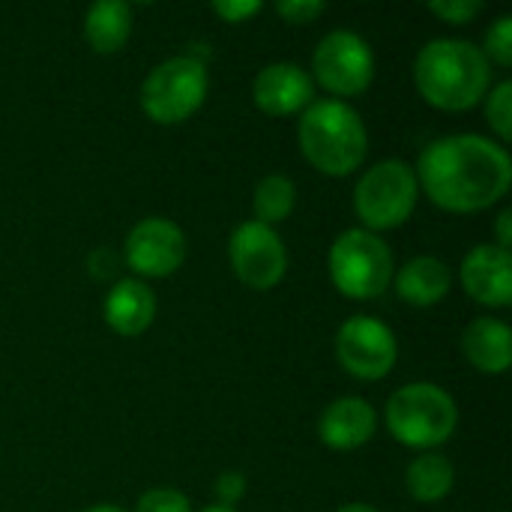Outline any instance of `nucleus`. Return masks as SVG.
<instances>
[{
  "label": "nucleus",
  "instance_id": "c85d7f7f",
  "mask_svg": "<svg viewBox=\"0 0 512 512\" xmlns=\"http://www.w3.org/2000/svg\"><path fill=\"white\" fill-rule=\"evenodd\" d=\"M510 219H512L510 210H504V213L498 216V246H501V249H510V240H512Z\"/></svg>",
  "mask_w": 512,
  "mask_h": 512
},
{
  "label": "nucleus",
  "instance_id": "7ed1b4c3",
  "mask_svg": "<svg viewBox=\"0 0 512 512\" xmlns=\"http://www.w3.org/2000/svg\"><path fill=\"white\" fill-rule=\"evenodd\" d=\"M297 135L306 159L330 177L357 171L369 150V135L360 114L339 99L312 102L300 120Z\"/></svg>",
  "mask_w": 512,
  "mask_h": 512
},
{
  "label": "nucleus",
  "instance_id": "4468645a",
  "mask_svg": "<svg viewBox=\"0 0 512 512\" xmlns=\"http://www.w3.org/2000/svg\"><path fill=\"white\" fill-rule=\"evenodd\" d=\"M375 426H378V417L366 399L342 396L324 408L318 420V438L330 450H357L375 435Z\"/></svg>",
  "mask_w": 512,
  "mask_h": 512
},
{
  "label": "nucleus",
  "instance_id": "bb28decb",
  "mask_svg": "<svg viewBox=\"0 0 512 512\" xmlns=\"http://www.w3.org/2000/svg\"><path fill=\"white\" fill-rule=\"evenodd\" d=\"M243 495H246V477H243L240 471H225V474H219V480H216V498H219L222 507L237 504Z\"/></svg>",
  "mask_w": 512,
  "mask_h": 512
},
{
  "label": "nucleus",
  "instance_id": "1a4fd4ad",
  "mask_svg": "<svg viewBox=\"0 0 512 512\" xmlns=\"http://www.w3.org/2000/svg\"><path fill=\"white\" fill-rule=\"evenodd\" d=\"M336 357L345 372L363 381L384 378L399 357V345L393 330L369 315L348 318L336 333Z\"/></svg>",
  "mask_w": 512,
  "mask_h": 512
},
{
  "label": "nucleus",
  "instance_id": "2f4dec72",
  "mask_svg": "<svg viewBox=\"0 0 512 512\" xmlns=\"http://www.w3.org/2000/svg\"><path fill=\"white\" fill-rule=\"evenodd\" d=\"M201 512H237L234 507H222V504H213V507H207V510Z\"/></svg>",
  "mask_w": 512,
  "mask_h": 512
},
{
  "label": "nucleus",
  "instance_id": "a211bd4d",
  "mask_svg": "<svg viewBox=\"0 0 512 512\" xmlns=\"http://www.w3.org/2000/svg\"><path fill=\"white\" fill-rule=\"evenodd\" d=\"M132 33V9L123 0H99L87 9L84 36L99 54L117 51Z\"/></svg>",
  "mask_w": 512,
  "mask_h": 512
},
{
  "label": "nucleus",
  "instance_id": "b1692460",
  "mask_svg": "<svg viewBox=\"0 0 512 512\" xmlns=\"http://www.w3.org/2000/svg\"><path fill=\"white\" fill-rule=\"evenodd\" d=\"M429 9L450 24H468L483 12V3L480 0H432Z\"/></svg>",
  "mask_w": 512,
  "mask_h": 512
},
{
  "label": "nucleus",
  "instance_id": "0eeeda50",
  "mask_svg": "<svg viewBox=\"0 0 512 512\" xmlns=\"http://www.w3.org/2000/svg\"><path fill=\"white\" fill-rule=\"evenodd\" d=\"M207 66L195 57L159 63L141 84V108L150 120L171 126L192 117L207 99Z\"/></svg>",
  "mask_w": 512,
  "mask_h": 512
},
{
  "label": "nucleus",
  "instance_id": "423d86ee",
  "mask_svg": "<svg viewBox=\"0 0 512 512\" xmlns=\"http://www.w3.org/2000/svg\"><path fill=\"white\" fill-rule=\"evenodd\" d=\"M414 204L417 174L402 159H384L372 165L354 189V210L372 234L399 228L414 213Z\"/></svg>",
  "mask_w": 512,
  "mask_h": 512
},
{
  "label": "nucleus",
  "instance_id": "f257e3e1",
  "mask_svg": "<svg viewBox=\"0 0 512 512\" xmlns=\"http://www.w3.org/2000/svg\"><path fill=\"white\" fill-rule=\"evenodd\" d=\"M417 183L450 213H477L501 201L510 189V153L483 135H447L423 147Z\"/></svg>",
  "mask_w": 512,
  "mask_h": 512
},
{
  "label": "nucleus",
  "instance_id": "dca6fc26",
  "mask_svg": "<svg viewBox=\"0 0 512 512\" xmlns=\"http://www.w3.org/2000/svg\"><path fill=\"white\" fill-rule=\"evenodd\" d=\"M462 351L471 366L489 375L507 372L512 363L510 327L498 318H477L462 333Z\"/></svg>",
  "mask_w": 512,
  "mask_h": 512
},
{
  "label": "nucleus",
  "instance_id": "393cba45",
  "mask_svg": "<svg viewBox=\"0 0 512 512\" xmlns=\"http://www.w3.org/2000/svg\"><path fill=\"white\" fill-rule=\"evenodd\" d=\"M327 6L321 0H282L276 3V12L288 21V24H309L312 18H318Z\"/></svg>",
  "mask_w": 512,
  "mask_h": 512
},
{
  "label": "nucleus",
  "instance_id": "4be33fe9",
  "mask_svg": "<svg viewBox=\"0 0 512 512\" xmlns=\"http://www.w3.org/2000/svg\"><path fill=\"white\" fill-rule=\"evenodd\" d=\"M486 60L492 57L498 66H510L512 63V18L501 15L489 30H486Z\"/></svg>",
  "mask_w": 512,
  "mask_h": 512
},
{
  "label": "nucleus",
  "instance_id": "c756f323",
  "mask_svg": "<svg viewBox=\"0 0 512 512\" xmlns=\"http://www.w3.org/2000/svg\"><path fill=\"white\" fill-rule=\"evenodd\" d=\"M336 512H378L375 507H369V504H345V507H339Z\"/></svg>",
  "mask_w": 512,
  "mask_h": 512
},
{
  "label": "nucleus",
  "instance_id": "6ab92c4d",
  "mask_svg": "<svg viewBox=\"0 0 512 512\" xmlns=\"http://www.w3.org/2000/svg\"><path fill=\"white\" fill-rule=\"evenodd\" d=\"M456 480V471L450 465L447 456L441 453H423L408 465L405 483H408V495L420 504H435L441 498L450 495Z\"/></svg>",
  "mask_w": 512,
  "mask_h": 512
},
{
  "label": "nucleus",
  "instance_id": "9d476101",
  "mask_svg": "<svg viewBox=\"0 0 512 512\" xmlns=\"http://www.w3.org/2000/svg\"><path fill=\"white\" fill-rule=\"evenodd\" d=\"M228 255L240 282L255 291H270L279 285L288 267L282 237L261 222H243L228 240Z\"/></svg>",
  "mask_w": 512,
  "mask_h": 512
},
{
  "label": "nucleus",
  "instance_id": "aec40b11",
  "mask_svg": "<svg viewBox=\"0 0 512 512\" xmlns=\"http://www.w3.org/2000/svg\"><path fill=\"white\" fill-rule=\"evenodd\" d=\"M294 201H297V189L291 183V177L285 174H267L258 189H255V198H252V207H255V222L261 225H276L282 219L291 216L294 210Z\"/></svg>",
  "mask_w": 512,
  "mask_h": 512
},
{
  "label": "nucleus",
  "instance_id": "39448f33",
  "mask_svg": "<svg viewBox=\"0 0 512 512\" xmlns=\"http://www.w3.org/2000/svg\"><path fill=\"white\" fill-rule=\"evenodd\" d=\"M330 276L333 285L351 300L381 297L393 279V252L366 228L342 231L330 249Z\"/></svg>",
  "mask_w": 512,
  "mask_h": 512
},
{
  "label": "nucleus",
  "instance_id": "f3484780",
  "mask_svg": "<svg viewBox=\"0 0 512 512\" xmlns=\"http://www.w3.org/2000/svg\"><path fill=\"white\" fill-rule=\"evenodd\" d=\"M396 291L411 306H435L450 291V270L432 255H417L396 273Z\"/></svg>",
  "mask_w": 512,
  "mask_h": 512
},
{
  "label": "nucleus",
  "instance_id": "412c9836",
  "mask_svg": "<svg viewBox=\"0 0 512 512\" xmlns=\"http://www.w3.org/2000/svg\"><path fill=\"white\" fill-rule=\"evenodd\" d=\"M486 117L492 123V129L501 135V141H510L512 135V84L504 81L489 93V105H486Z\"/></svg>",
  "mask_w": 512,
  "mask_h": 512
},
{
  "label": "nucleus",
  "instance_id": "20e7f679",
  "mask_svg": "<svg viewBox=\"0 0 512 512\" xmlns=\"http://www.w3.org/2000/svg\"><path fill=\"white\" fill-rule=\"evenodd\" d=\"M456 402L435 384H408L387 402L390 435L414 450H432L456 432Z\"/></svg>",
  "mask_w": 512,
  "mask_h": 512
},
{
  "label": "nucleus",
  "instance_id": "9b49d317",
  "mask_svg": "<svg viewBox=\"0 0 512 512\" xmlns=\"http://www.w3.org/2000/svg\"><path fill=\"white\" fill-rule=\"evenodd\" d=\"M126 264L141 276H171L186 258V237L171 219H141L126 237Z\"/></svg>",
  "mask_w": 512,
  "mask_h": 512
},
{
  "label": "nucleus",
  "instance_id": "f8f14e48",
  "mask_svg": "<svg viewBox=\"0 0 512 512\" xmlns=\"http://www.w3.org/2000/svg\"><path fill=\"white\" fill-rule=\"evenodd\" d=\"M252 96L261 111L273 117H288L312 105L315 84L309 72L300 69L297 63H270L255 75Z\"/></svg>",
  "mask_w": 512,
  "mask_h": 512
},
{
  "label": "nucleus",
  "instance_id": "6e6552de",
  "mask_svg": "<svg viewBox=\"0 0 512 512\" xmlns=\"http://www.w3.org/2000/svg\"><path fill=\"white\" fill-rule=\"evenodd\" d=\"M312 72L330 93L357 96L375 78V54L360 33L333 30L318 42L312 54Z\"/></svg>",
  "mask_w": 512,
  "mask_h": 512
},
{
  "label": "nucleus",
  "instance_id": "f03ea898",
  "mask_svg": "<svg viewBox=\"0 0 512 512\" xmlns=\"http://www.w3.org/2000/svg\"><path fill=\"white\" fill-rule=\"evenodd\" d=\"M414 81L423 99L444 111L477 105L492 81L483 48L468 39H432L414 60Z\"/></svg>",
  "mask_w": 512,
  "mask_h": 512
},
{
  "label": "nucleus",
  "instance_id": "ddd939ff",
  "mask_svg": "<svg viewBox=\"0 0 512 512\" xmlns=\"http://www.w3.org/2000/svg\"><path fill=\"white\" fill-rule=\"evenodd\" d=\"M462 285L483 306H507L512 300L510 249L483 243L462 261Z\"/></svg>",
  "mask_w": 512,
  "mask_h": 512
},
{
  "label": "nucleus",
  "instance_id": "7c9ffc66",
  "mask_svg": "<svg viewBox=\"0 0 512 512\" xmlns=\"http://www.w3.org/2000/svg\"><path fill=\"white\" fill-rule=\"evenodd\" d=\"M87 512H126V510H120V507H114V504H99V507H90Z\"/></svg>",
  "mask_w": 512,
  "mask_h": 512
},
{
  "label": "nucleus",
  "instance_id": "a878e982",
  "mask_svg": "<svg viewBox=\"0 0 512 512\" xmlns=\"http://www.w3.org/2000/svg\"><path fill=\"white\" fill-rule=\"evenodd\" d=\"M261 9H264L261 0H216V3H213V12H216L219 18H225L228 24H240V21L258 15Z\"/></svg>",
  "mask_w": 512,
  "mask_h": 512
},
{
  "label": "nucleus",
  "instance_id": "2eb2a0df",
  "mask_svg": "<svg viewBox=\"0 0 512 512\" xmlns=\"http://www.w3.org/2000/svg\"><path fill=\"white\" fill-rule=\"evenodd\" d=\"M105 321L120 336H138L144 333L156 318V297L153 291L138 279L117 282L105 297Z\"/></svg>",
  "mask_w": 512,
  "mask_h": 512
},
{
  "label": "nucleus",
  "instance_id": "5701e85b",
  "mask_svg": "<svg viewBox=\"0 0 512 512\" xmlns=\"http://www.w3.org/2000/svg\"><path fill=\"white\" fill-rule=\"evenodd\" d=\"M135 512H192L189 498L177 489H150L138 498Z\"/></svg>",
  "mask_w": 512,
  "mask_h": 512
},
{
  "label": "nucleus",
  "instance_id": "cd10ccee",
  "mask_svg": "<svg viewBox=\"0 0 512 512\" xmlns=\"http://www.w3.org/2000/svg\"><path fill=\"white\" fill-rule=\"evenodd\" d=\"M114 270H117V255H114L111 249H96V252L90 255V276H93V279L105 282V279L114 276Z\"/></svg>",
  "mask_w": 512,
  "mask_h": 512
}]
</instances>
